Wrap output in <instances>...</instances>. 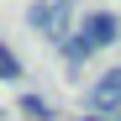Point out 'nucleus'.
Masks as SVG:
<instances>
[{"label":"nucleus","mask_w":121,"mask_h":121,"mask_svg":"<svg viewBox=\"0 0 121 121\" xmlns=\"http://www.w3.org/2000/svg\"><path fill=\"white\" fill-rule=\"evenodd\" d=\"M90 105H95V116L121 121V63H116L111 74H100V84L90 90Z\"/></svg>","instance_id":"obj_1"},{"label":"nucleus","mask_w":121,"mask_h":121,"mask_svg":"<svg viewBox=\"0 0 121 121\" xmlns=\"http://www.w3.org/2000/svg\"><path fill=\"white\" fill-rule=\"evenodd\" d=\"M79 37H84V42H90V48L100 53V48H111L116 37H121V21H116L111 11H90L84 21H79Z\"/></svg>","instance_id":"obj_2"},{"label":"nucleus","mask_w":121,"mask_h":121,"mask_svg":"<svg viewBox=\"0 0 121 121\" xmlns=\"http://www.w3.org/2000/svg\"><path fill=\"white\" fill-rule=\"evenodd\" d=\"M26 26H32V32H42V37H53V42H58L63 32H74V26H69V16H58L48 0H32V5H26Z\"/></svg>","instance_id":"obj_3"},{"label":"nucleus","mask_w":121,"mask_h":121,"mask_svg":"<svg viewBox=\"0 0 121 121\" xmlns=\"http://www.w3.org/2000/svg\"><path fill=\"white\" fill-rule=\"evenodd\" d=\"M58 53H63L69 69H79V63H90V58H95V48H90L79 32H63V37H58Z\"/></svg>","instance_id":"obj_4"},{"label":"nucleus","mask_w":121,"mask_h":121,"mask_svg":"<svg viewBox=\"0 0 121 121\" xmlns=\"http://www.w3.org/2000/svg\"><path fill=\"white\" fill-rule=\"evenodd\" d=\"M16 111H21L26 121H53V105H48V100H42V95H32V90H26L21 100H16Z\"/></svg>","instance_id":"obj_5"},{"label":"nucleus","mask_w":121,"mask_h":121,"mask_svg":"<svg viewBox=\"0 0 121 121\" xmlns=\"http://www.w3.org/2000/svg\"><path fill=\"white\" fill-rule=\"evenodd\" d=\"M0 79H11V84L21 79V63H16V53H11L5 42H0Z\"/></svg>","instance_id":"obj_6"},{"label":"nucleus","mask_w":121,"mask_h":121,"mask_svg":"<svg viewBox=\"0 0 121 121\" xmlns=\"http://www.w3.org/2000/svg\"><path fill=\"white\" fill-rule=\"evenodd\" d=\"M48 5H53L58 16H69V11H74V0H48Z\"/></svg>","instance_id":"obj_7"},{"label":"nucleus","mask_w":121,"mask_h":121,"mask_svg":"<svg viewBox=\"0 0 121 121\" xmlns=\"http://www.w3.org/2000/svg\"><path fill=\"white\" fill-rule=\"evenodd\" d=\"M84 121H105V116H84Z\"/></svg>","instance_id":"obj_8"}]
</instances>
